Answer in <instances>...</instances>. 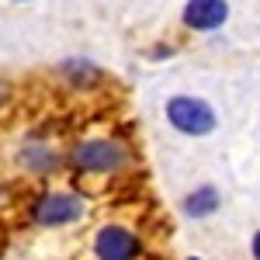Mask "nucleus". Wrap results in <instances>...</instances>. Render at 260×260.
I'll use <instances>...</instances> for the list:
<instances>
[{
  "label": "nucleus",
  "mask_w": 260,
  "mask_h": 260,
  "mask_svg": "<svg viewBox=\"0 0 260 260\" xmlns=\"http://www.w3.org/2000/svg\"><path fill=\"white\" fill-rule=\"evenodd\" d=\"M66 163L83 177H118L132 167V149L115 136H90L66 153Z\"/></svg>",
  "instance_id": "f257e3e1"
},
{
  "label": "nucleus",
  "mask_w": 260,
  "mask_h": 260,
  "mask_svg": "<svg viewBox=\"0 0 260 260\" xmlns=\"http://www.w3.org/2000/svg\"><path fill=\"white\" fill-rule=\"evenodd\" d=\"M87 208H90V201L77 187H45L31 198L28 219L42 229H62V225L80 222L87 215Z\"/></svg>",
  "instance_id": "f03ea898"
},
{
  "label": "nucleus",
  "mask_w": 260,
  "mask_h": 260,
  "mask_svg": "<svg viewBox=\"0 0 260 260\" xmlns=\"http://www.w3.org/2000/svg\"><path fill=\"white\" fill-rule=\"evenodd\" d=\"M163 115H167V125L187 136V139H205L219 128V115L215 108L205 98H194V94H174L163 104Z\"/></svg>",
  "instance_id": "7ed1b4c3"
},
{
  "label": "nucleus",
  "mask_w": 260,
  "mask_h": 260,
  "mask_svg": "<svg viewBox=\"0 0 260 260\" xmlns=\"http://www.w3.org/2000/svg\"><path fill=\"white\" fill-rule=\"evenodd\" d=\"M90 250H94V260H142L146 243L136 229L121 222H104L90 240Z\"/></svg>",
  "instance_id": "20e7f679"
},
{
  "label": "nucleus",
  "mask_w": 260,
  "mask_h": 260,
  "mask_svg": "<svg viewBox=\"0 0 260 260\" xmlns=\"http://www.w3.org/2000/svg\"><path fill=\"white\" fill-rule=\"evenodd\" d=\"M62 163H66V156L49 139H28L18 149V167L28 177H49V174L62 170Z\"/></svg>",
  "instance_id": "39448f33"
},
{
  "label": "nucleus",
  "mask_w": 260,
  "mask_h": 260,
  "mask_svg": "<svg viewBox=\"0 0 260 260\" xmlns=\"http://www.w3.org/2000/svg\"><path fill=\"white\" fill-rule=\"evenodd\" d=\"M180 21L191 31H219L229 21V0H187Z\"/></svg>",
  "instance_id": "423d86ee"
},
{
  "label": "nucleus",
  "mask_w": 260,
  "mask_h": 260,
  "mask_svg": "<svg viewBox=\"0 0 260 260\" xmlns=\"http://www.w3.org/2000/svg\"><path fill=\"white\" fill-rule=\"evenodd\" d=\"M59 77H62V83H70V87H77V90H90V87L104 83V70H101L94 59L73 56V59H66L59 66Z\"/></svg>",
  "instance_id": "0eeeda50"
},
{
  "label": "nucleus",
  "mask_w": 260,
  "mask_h": 260,
  "mask_svg": "<svg viewBox=\"0 0 260 260\" xmlns=\"http://www.w3.org/2000/svg\"><path fill=\"white\" fill-rule=\"evenodd\" d=\"M219 205H222V194H219V187L215 184H201V187H194L187 198H184V215L187 219H208V215H215L219 212Z\"/></svg>",
  "instance_id": "6e6552de"
},
{
  "label": "nucleus",
  "mask_w": 260,
  "mask_h": 260,
  "mask_svg": "<svg viewBox=\"0 0 260 260\" xmlns=\"http://www.w3.org/2000/svg\"><path fill=\"white\" fill-rule=\"evenodd\" d=\"M11 94H14V87H11V83L0 77V111H4V108L11 104Z\"/></svg>",
  "instance_id": "1a4fd4ad"
},
{
  "label": "nucleus",
  "mask_w": 260,
  "mask_h": 260,
  "mask_svg": "<svg viewBox=\"0 0 260 260\" xmlns=\"http://www.w3.org/2000/svg\"><path fill=\"white\" fill-rule=\"evenodd\" d=\"M250 250H253V260H260V229L253 233V240H250Z\"/></svg>",
  "instance_id": "9d476101"
},
{
  "label": "nucleus",
  "mask_w": 260,
  "mask_h": 260,
  "mask_svg": "<svg viewBox=\"0 0 260 260\" xmlns=\"http://www.w3.org/2000/svg\"><path fill=\"white\" fill-rule=\"evenodd\" d=\"M11 4H28V0H11Z\"/></svg>",
  "instance_id": "9b49d317"
},
{
  "label": "nucleus",
  "mask_w": 260,
  "mask_h": 260,
  "mask_svg": "<svg viewBox=\"0 0 260 260\" xmlns=\"http://www.w3.org/2000/svg\"><path fill=\"white\" fill-rule=\"evenodd\" d=\"M187 260H201V257H187Z\"/></svg>",
  "instance_id": "f8f14e48"
}]
</instances>
